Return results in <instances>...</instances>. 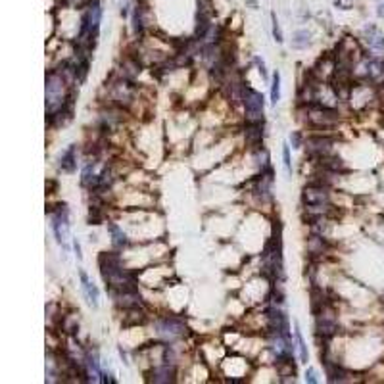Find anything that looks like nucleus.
<instances>
[{"instance_id":"nucleus-8","label":"nucleus","mask_w":384,"mask_h":384,"mask_svg":"<svg viewBox=\"0 0 384 384\" xmlns=\"http://www.w3.org/2000/svg\"><path fill=\"white\" fill-rule=\"evenodd\" d=\"M306 148H308L310 156L325 158V156H329V152L333 148V138L331 136H310L306 140Z\"/></svg>"},{"instance_id":"nucleus-7","label":"nucleus","mask_w":384,"mask_h":384,"mask_svg":"<svg viewBox=\"0 0 384 384\" xmlns=\"http://www.w3.org/2000/svg\"><path fill=\"white\" fill-rule=\"evenodd\" d=\"M52 229L56 233V238L60 244H65V238L69 235V223H67V208L58 206L56 213L52 215Z\"/></svg>"},{"instance_id":"nucleus-3","label":"nucleus","mask_w":384,"mask_h":384,"mask_svg":"<svg viewBox=\"0 0 384 384\" xmlns=\"http://www.w3.org/2000/svg\"><path fill=\"white\" fill-rule=\"evenodd\" d=\"M310 123L317 129H325V127H333L338 121V113L327 106L321 104H310V115H308Z\"/></svg>"},{"instance_id":"nucleus-17","label":"nucleus","mask_w":384,"mask_h":384,"mask_svg":"<svg viewBox=\"0 0 384 384\" xmlns=\"http://www.w3.org/2000/svg\"><path fill=\"white\" fill-rule=\"evenodd\" d=\"M108 231H110V235H112V244L115 248H123L127 246V235H125L123 231L117 227L115 223H108Z\"/></svg>"},{"instance_id":"nucleus-30","label":"nucleus","mask_w":384,"mask_h":384,"mask_svg":"<svg viewBox=\"0 0 384 384\" xmlns=\"http://www.w3.org/2000/svg\"><path fill=\"white\" fill-rule=\"evenodd\" d=\"M377 13H379V17H384V4H379V6H377Z\"/></svg>"},{"instance_id":"nucleus-12","label":"nucleus","mask_w":384,"mask_h":384,"mask_svg":"<svg viewBox=\"0 0 384 384\" xmlns=\"http://www.w3.org/2000/svg\"><path fill=\"white\" fill-rule=\"evenodd\" d=\"M79 277H81V286H83V292H85V296H87V302L88 306H92V308H98V288L92 285L90 281H88L87 273L81 271L79 273Z\"/></svg>"},{"instance_id":"nucleus-25","label":"nucleus","mask_w":384,"mask_h":384,"mask_svg":"<svg viewBox=\"0 0 384 384\" xmlns=\"http://www.w3.org/2000/svg\"><path fill=\"white\" fill-rule=\"evenodd\" d=\"M283 160H285L286 173L290 175V173H292V161H290V148H288V144H285V146H283Z\"/></svg>"},{"instance_id":"nucleus-27","label":"nucleus","mask_w":384,"mask_h":384,"mask_svg":"<svg viewBox=\"0 0 384 384\" xmlns=\"http://www.w3.org/2000/svg\"><path fill=\"white\" fill-rule=\"evenodd\" d=\"M254 62H256V65L260 67L261 77H267V71H265V63H263V60H260V58H254Z\"/></svg>"},{"instance_id":"nucleus-21","label":"nucleus","mask_w":384,"mask_h":384,"mask_svg":"<svg viewBox=\"0 0 384 384\" xmlns=\"http://www.w3.org/2000/svg\"><path fill=\"white\" fill-rule=\"evenodd\" d=\"M279 100H281V73L277 71V73L273 75V83H271V102L277 104Z\"/></svg>"},{"instance_id":"nucleus-2","label":"nucleus","mask_w":384,"mask_h":384,"mask_svg":"<svg viewBox=\"0 0 384 384\" xmlns=\"http://www.w3.org/2000/svg\"><path fill=\"white\" fill-rule=\"evenodd\" d=\"M156 333L165 340V342H173V340H179L186 335V325L181 319L177 317H163V319H158L156 321Z\"/></svg>"},{"instance_id":"nucleus-11","label":"nucleus","mask_w":384,"mask_h":384,"mask_svg":"<svg viewBox=\"0 0 384 384\" xmlns=\"http://www.w3.org/2000/svg\"><path fill=\"white\" fill-rule=\"evenodd\" d=\"M365 75L371 81L384 79V60L383 58H369L365 60Z\"/></svg>"},{"instance_id":"nucleus-9","label":"nucleus","mask_w":384,"mask_h":384,"mask_svg":"<svg viewBox=\"0 0 384 384\" xmlns=\"http://www.w3.org/2000/svg\"><path fill=\"white\" fill-rule=\"evenodd\" d=\"M265 317L269 323L271 331H281V333H288V319H286L285 311L281 310L279 306H273L265 310Z\"/></svg>"},{"instance_id":"nucleus-4","label":"nucleus","mask_w":384,"mask_h":384,"mask_svg":"<svg viewBox=\"0 0 384 384\" xmlns=\"http://www.w3.org/2000/svg\"><path fill=\"white\" fill-rule=\"evenodd\" d=\"M304 204L306 206H327L331 204V192L329 186L311 183L304 188Z\"/></svg>"},{"instance_id":"nucleus-20","label":"nucleus","mask_w":384,"mask_h":384,"mask_svg":"<svg viewBox=\"0 0 384 384\" xmlns=\"http://www.w3.org/2000/svg\"><path fill=\"white\" fill-rule=\"evenodd\" d=\"M310 44V33L308 31H296L292 38V46L294 48H306Z\"/></svg>"},{"instance_id":"nucleus-23","label":"nucleus","mask_w":384,"mask_h":384,"mask_svg":"<svg viewBox=\"0 0 384 384\" xmlns=\"http://www.w3.org/2000/svg\"><path fill=\"white\" fill-rule=\"evenodd\" d=\"M296 333V342H298V350H300V360L304 361V363H308V348H306V342H304V336L300 333V327L296 325V329H294Z\"/></svg>"},{"instance_id":"nucleus-28","label":"nucleus","mask_w":384,"mask_h":384,"mask_svg":"<svg viewBox=\"0 0 384 384\" xmlns=\"http://www.w3.org/2000/svg\"><path fill=\"white\" fill-rule=\"evenodd\" d=\"M290 140H292V146H294V148H300V144H302V136H300V133H294V135L290 136Z\"/></svg>"},{"instance_id":"nucleus-22","label":"nucleus","mask_w":384,"mask_h":384,"mask_svg":"<svg viewBox=\"0 0 384 384\" xmlns=\"http://www.w3.org/2000/svg\"><path fill=\"white\" fill-rule=\"evenodd\" d=\"M256 161H258V167H261V171H265V169H271L269 167V154H267V150L265 148H256Z\"/></svg>"},{"instance_id":"nucleus-5","label":"nucleus","mask_w":384,"mask_h":384,"mask_svg":"<svg viewBox=\"0 0 384 384\" xmlns=\"http://www.w3.org/2000/svg\"><path fill=\"white\" fill-rule=\"evenodd\" d=\"M317 333L323 335V338H331L338 333V323H336L335 311L327 306L317 310Z\"/></svg>"},{"instance_id":"nucleus-1","label":"nucleus","mask_w":384,"mask_h":384,"mask_svg":"<svg viewBox=\"0 0 384 384\" xmlns=\"http://www.w3.org/2000/svg\"><path fill=\"white\" fill-rule=\"evenodd\" d=\"M242 104L246 108V119H248L250 123H261L263 121L265 100L261 96V92L254 90L248 85H244L242 87Z\"/></svg>"},{"instance_id":"nucleus-29","label":"nucleus","mask_w":384,"mask_h":384,"mask_svg":"<svg viewBox=\"0 0 384 384\" xmlns=\"http://www.w3.org/2000/svg\"><path fill=\"white\" fill-rule=\"evenodd\" d=\"M73 248H75V252H77V258L81 260V246H79V242H77V240L73 242Z\"/></svg>"},{"instance_id":"nucleus-13","label":"nucleus","mask_w":384,"mask_h":384,"mask_svg":"<svg viewBox=\"0 0 384 384\" xmlns=\"http://www.w3.org/2000/svg\"><path fill=\"white\" fill-rule=\"evenodd\" d=\"M150 381L152 383H173L175 381V371L169 363L161 365V367H156L154 371L150 373Z\"/></svg>"},{"instance_id":"nucleus-15","label":"nucleus","mask_w":384,"mask_h":384,"mask_svg":"<svg viewBox=\"0 0 384 384\" xmlns=\"http://www.w3.org/2000/svg\"><path fill=\"white\" fill-rule=\"evenodd\" d=\"M75 150L77 146H69V148L65 150L62 154V158H60V167H62L65 173H73L75 167H77V156H75Z\"/></svg>"},{"instance_id":"nucleus-16","label":"nucleus","mask_w":384,"mask_h":384,"mask_svg":"<svg viewBox=\"0 0 384 384\" xmlns=\"http://www.w3.org/2000/svg\"><path fill=\"white\" fill-rule=\"evenodd\" d=\"M140 71V63L133 60V58H125L123 63H121V77L123 79H129V81H133L136 75Z\"/></svg>"},{"instance_id":"nucleus-6","label":"nucleus","mask_w":384,"mask_h":384,"mask_svg":"<svg viewBox=\"0 0 384 384\" xmlns=\"http://www.w3.org/2000/svg\"><path fill=\"white\" fill-rule=\"evenodd\" d=\"M110 96L117 106H127L131 100H133V85L129 79H119L115 81L113 85H110Z\"/></svg>"},{"instance_id":"nucleus-18","label":"nucleus","mask_w":384,"mask_h":384,"mask_svg":"<svg viewBox=\"0 0 384 384\" xmlns=\"http://www.w3.org/2000/svg\"><path fill=\"white\" fill-rule=\"evenodd\" d=\"M308 252H310L311 256H321L327 252V242H325V238L319 235H313L308 240Z\"/></svg>"},{"instance_id":"nucleus-24","label":"nucleus","mask_w":384,"mask_h":384,"mask_svg":"<svg viewBox=\"0 0 384 384\" xmlns=\"http://www.w3.org/2000/svg\"><path fill=\"white\" fill-rule=\"evenodd\" d=\"M271 17H273V37H275V40H277V42H283L285 38H283L281 25H279V21H277V15H275V13H271Z\"/></svg>"},{"instance_id":"nucleus-26","label":"nucleus","mask_w":384,"mask_h":384,"mask_svg":"<svg viewBox=\"0 0 384 384\" xmlns=\"http://www.w3.org/2000/svg\"><path fill=\"white\" fill-rule=\"evenodd\" d=\"M306 381H308L310 384L317 383V373H315V369H308V373H306Z\"/></svg>"},{"instance_id":"nucleus-14","label":"nucleus","mask_w":384,"mask_h":384,"mask_svg":"<svg viewBox=\"0 0 384 384\" xmlns=\"http://www.w3.org/2000/svg\"><path fill=\"white\" fill-rule=\"evenodd\" d=\"M365 40L373 50H384V35L375 25L365 27Z\"/></svg>"},{"instance_id":"nucleus-10","label":"nucleus","mask_w":384,"mask_h":384,"mask_svg":"<svg viewBox=\"0 0 384 384\" xmlns=\"http://www.w3.org/2000/svg\"><path fill=\"white\" fill-rule=\"evenodd\" d=\"M244 138H246V144L250 148H260L261 142H263V125L261 123H250L244 129Z\"/></svg>"},{"instance_id":"nucleus-19","label":"nucleus","mask_w":384,"mask_h":384,"mask_svg":"<svg viewBox=\"0 0 384 384\" xmlns=\"http://www.w3.org/2000/svg\"><path fill=\"white\" fill-rule=\"evenodd\" d=\"M144 13H146V8L136 4L135 10H133V31H135L136 35L144 31Z\"/></svg>"}]
</instances>
